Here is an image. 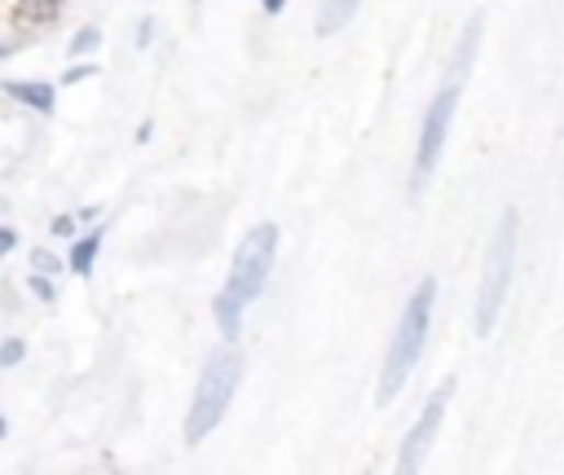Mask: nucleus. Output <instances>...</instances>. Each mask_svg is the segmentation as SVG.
<instances>
[{"label": "nucleus", "instance_id": "nucleus-10", "mask_svg": "<svg viewBox=\"0 0 564 475\" xmlns=\"http://www.w3.org/2000/svg\"><path fill=\"white\" fill-rule=\"evenodd\" d=\"M102 229H93V234H84V238H76V247H71V273H80V278H89L93 273V264H98V251H102Z\"/></svg>", "mask_w": 564, "mask_h": 475}, {"label": "nucleus", "instance_id": "nucleus-17", "mask_svg": "<svg viewBox=\"0 0 564 475\" xmlns=\"http://www.w3.org/2000/svg\"><path fill=\"white\" fill-rule=\"evenodd\" d=\"M260 10H264L269 19H278L282 10H287V0H260Z\"/></svg>", "mask_w": 564, "mask_h": 475}, {"label": "nucleus", "instance_id": "nucleus-15", "mask_svg": "<svg viewBox=\"0 0 564 475\" xmlns=\"http://www.w3.org/2000/svg\"><path fill=\"white\" fill-rule=\"evenodd\" d=\"M32 291H36L41 299H49V304H54V295H58V291H54V282H49L45 273H32Z\"/></svg>", "mask_w": 564, "mask_h": 475}, {"label": "nucleus", "instance_id": "nucleus-21", "mask_svg": "<svg viewBox=\"0 0 564 475\" xmlns=\"http://www.w3.org/2000/svg\"><path fill=\"white\" fill-rule=\"evenodd\" d=\"M5 207H10V203H5V199H0V212H5Z\"/></svg>", "mask_w": 564, "mask_h": 475}, {"label": "nucleus", "instance_id": "nucleus-20", "mask_svg": "<svg viewBox=\"0 0 564 475\" xmlns=\"http://www.w3.org/2000/svg\"><path fill=\"white\" fill-rule=\"evenodd\" d=\"M0 436H5V418H0Z\"/></svg>", "mask_w": 564, "mask_h": 475}, {"label": "nucleus", "instance_id": "nucleus-11", "mask_svg": "<svg viewBox=\"0 0 564 475\" xmlns=\"http://www.w3.org/2000/svg\"><path fill=\"white\" fill-rule=\"evenodd\" d=\"M32 269H36V273H45V278H54V273H63V260H58L54 251L36 247V251H32Z\"/></svg>", "mask_w": 564, "mask_h": 475}, {"label": "nucleus", "instance_id": "nucleus-6", "mask_svg": "<svg viewBox=\"0 0 564 475\" xmlns=\"http://www.w3.org/2000/svg\"><path fill=\"white\" fill-rule=\"evenodd\" d=\"M450 396H454V378H445V383L428 396L424 414L415 418V427H410L406 440H402V453H397V466H402V471H419V462L428 457V449H432V440H437V431H441V418H445V409H450Z\"/></svg>", "mask_w": 564, "mask_h": 475}, {"label": "nucleus", "instance_id": "nucleus-2", "mask_svg": "<svg viewBox=\"0 0 564 475\" xmlns=\"http://www.w3.org/2000/svg\"><path fill=\"white\" fill-rule=\"evenodd\" d=\"M432 304H437V278L424 273V282L410 291L406 308H402V321L388 339V357H384V370H380V387H375V400L388 405L397 400V392L406 387V378L415 374L419 357H424V343H428V330H432Z\"/></svg>", "mask_w": 564, "mask_h": 475}, {"label": "nucleus", "instance_id": "nucleus-3", "mask_svg": "<svg viewBox=\"0 0 564 475\" xmlns=\"http://www.w3.org/2000/svg\"><path fill=\"white\" fill-rule=\"evenodd\" d=\"M238 378H242V357L234 348H221V352L207 357V365L199 374V387H194V400H190V418H185V440L190 444L207 440L221 427V418H225V409L238 392Z\"/></svg>", "mask_w": 564, "mask_h": 475}, {"label": "nucleus", "instance_id": "nucleus-16", "mask_svg": "<svg viewBox=\"0 0 564 475\" xmlns=\"http://www.w3.org/2000/svg\"><path fill=\"white\" fill-rule=\"evenodd\" d=\"M19 247V234L14 229H5V225H0V256H10Z\"/></svg>", "mask_w": 564, "mask_h": 475}, {"label": "nucleus", "instance_id": "nucleus-7", "mask_svg": "<svg viewBox=\"0 0 564 475\" xmlns=\"http://www.w3.org/2000/svg\"><path fill=\"white\" fill-rule=\"evenodd\" d=\"M5 93L14 102H23V106L41 111V115H54V106H58V89L54 84H41V80H10Z\"/></svg>", "mask_w": 564, "mask_h": 475}, {"label": "nucleus", "instance_id": "nucleus-5", "mask_svg": "<svg viewBox=\"0 0 564 475\" xmlns=\"http://www.w3.org/2000/svg\"><path fill=\"white\" fill-rule=\"evenodd\" d=\"M459 98H463V84H459V80H445L441 93L432 98V106L424 111V128H419V146H415V172H410V190H415V194L424 190V181L432 177V168H437V159H441V150H445V137H450Z\"/></svg>", "mask_w": 564, "mask_h": 475}, {"label": "nucleus", "instance_id": "nucleus-14", "mask_svg": "<svg viewBox=\"0 0 564 475\" xmlns=\"http://www.w3.org/2000/svg\"><path fill=\"white\" fill-rule=\"evenodd\" d=\"M98 45H102V32H98V27H84V32L71 41V54L80 58V54H89V49H98Z\"/></svg>", "mask_w": 564, "mask_h": 475}, {"label": "nucleus", "instance_id": "nucleus-12", "mask_svg": "<svg viewBox=\"0 0 564 475\" xmlns=\"http://www.w3.org/2000/svg\"><path fill=\"white\" fill-rule=\"evenodd\" d=\"M63 10V0H23V14L32 19H54Z\"/></svg>", "mask_w": 564, "mask_h": 475}, {"label": "nucleus", "instance_id": "nucleus-9", "mask_svg": "<svg viewBox=\"0 0 564 475\" xmlns=\"http://www.w3.org/2000/svg\"><path fill=\"white\" fill-rule=\"evenodd\" d=\"M358 5H362V0H327V5L318 10V36H336L340 27H349Z\"/></svg>", "mask_w": 564, "mask_h": 475}, {"label": "nucleus", "instance_id": "nucleus-4", "mask_svg": "<svg viewBox=\"0 0 564 475\" xmlns=\"http://www.w3.org/2000/svg\"><path fill=\"white\" fill-rule=\"evenodd\" d=\"M516 238H520V212L507 207L494 238H489V251H485V273H481V295H476V335L485 339L503 313V299H507V286H511V269H516Z\"/></svg>", "mask_w": 564, "mask_h": 475}, {"label": "nucleus", "instance_id": "nucleus-19", "mask_svg": "<svg viewBox=\"0 0 564 475\" xmlns=\"http://www.w3.org/2000/svg\"><path fill=\"white\" fill-rule=\"evenodd\" d=\"M84 76H93V67H71V71H67V84H80Z\"/></svg>", "mask_w": 564, "mask_h": 475}, {"label": "nucleus", "instance_id": "nucleus-8", "mask_svg": "<svg viewBox=\"0 0 564 475\" xmlns=\"http://www.w3.org/2000/svg\"><path fill=\"white\" fill-rule=\"evenodd\" d=\"M481 27H485V14H472V23L463 27V41H459V49H454V71H450V80H459V84H463V76H467V67H472V58H476Z\"/></svg>", "mask_w": 564, "mask_h": 475}, {"label": "nucleus", "instance_id": "nucleus-13", "mask_svg": "<svg viewBox=\"0 0 564 475\" xmlns=\"http://www.w3.org/2000/svg\"><path fill=\"white\" fill-rule=\"evenodd\" d=\"M27 357V343L23 339H5V343H0V365H19Z\"/></svg>", "mask_w": 564, "mask_h": 475}, {"label": "nucleus", "instance_id": "nucleus-1", "mask_svg": "<svg viewBox=\"0 0 564 475\" xmlns=\"http://www.w3.org/2000/svg\"><path fill=\"white\" fill-rule=\"evenodd\" d=\"M273 256H278V225H269V220L247 229V238L238 242L229 278H225V291L212 299V317H216V326H221V335L229 343L238 339L242 313L260 299V291H264V282L273 273Z\"/></svg>", "mask_w": 564, "mask_h": 475}, {"label": "nucleus", "instance_id": "nucleus-18", "mask_svg": "<svg viewBox=\"0 0 564 475\" xmlns=\"http://www.w3.org/2000/svg\"><path fill=\"white\" fill-rule=\"evenodd\" d=\"M54 234H58V238L76 234V220H71V216H58V220H54Z\"/></svg>", "mask_w": 564, "mask_h": 475}]
</instances>
